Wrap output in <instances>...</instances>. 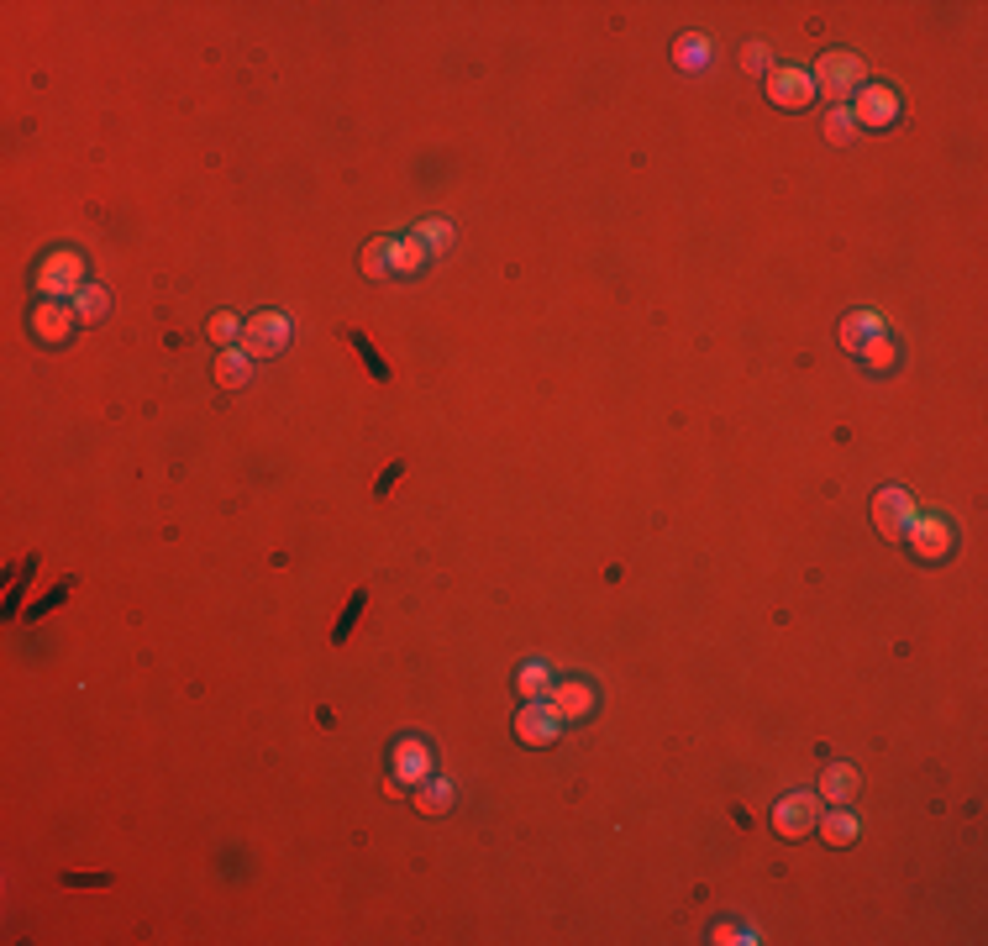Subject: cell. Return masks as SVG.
Instances as JSON below:
<instances>
[{
	"instance_id": "14",
	"label": "cell",
	"mask_w": 988,
	"mask_h": 946,
	"mask_svg": "<svg viewBox=\"0 0 988 946\" xmlns=\"http://www.w3.org/2000/svg\"><path fill=\"white\" fill-rule=\"evenodd\" d=\"M247 379H253V358H247L242 347H226V353L216 358V384L221 389H242Z\"/></svg>"
},
{
	"instance_id": "16",
	"label": "cell",
	"mask_w": 988,
	"mask_h": 946,
	"mask_svg": "<svg viewBox=\"0 0 988 946\" xmlns=\"http://www.w3.org/2000/svg\"><path fill=\"white\" fill-rule=\"evenodd\" d=\"M416 810L421 815H447L452 810V784L447 778H426V784H416Z\"/></svg>"
},
{
	"instance_id": "2",
	"label": "cell",
	"mask_w": 988,
	"mask_h": 946,
	"mask_svg": "<svg viewBox=\"0 0 988 946\" xmlns=\"http://www.w3.org/2000/svg\"><path fill=\"white\" fill-rule=\"evenodd\" d=\"M290 321L284 316H274V311H258V316H247V326H242V353L247 358H274V353H284L290 347Z\"/></svg>"
},
{
	"instance_id": "13",
	"label": "cell",
	"mask_w": 988,
	"mask_h": 946,
	"mask_svg": "<svg viewBox=\"0 0 988 946\" xmlns=\"http://www.w3.org/2000/svg\"><path fill=\"white\" fill-rule=\"evenodd\" d=\"M873 337H883V316L878 311H857V316L841 321V347H847V353H862Z\"/></svg>"
},
{
	"instance_id": "22",
	"label": "cell",
	"mask_w": 988,
	"mask_h": 946,
	"mask_svg": "<svg viewBox=\"0 0 988 946\" xmlns=\"http://www.w3.org/2000/svg\"><path fill=\"white\" fill-rule=\"evenodd\" d=\"M820 831H826V841H836V847H847V841H857V815L831 810L826 820H820Z\"/></svg>"
},
{
	"instance_id": "7",
	"label": "cell",
	"mask_w": 988,
	"mask_h": 946,
	"mask_svg": "<svg viewBox=\"0 0 988 946\" xmlns=\"http://www.w3.org/2000/svg\"><path fill=\"white\" fill-rule=\"evenodd\" d=\"M768 100L773 106H784V111H805L815 100V79L805 69H773L768 74Z\"/></svg>"
},
{
	"instance_id": "10",
	"label": "cell",
	"mask_w": 988,
	"mask_h": 946,
	"mask_svg": "<svg viewBox=\"0 0 988 946\" xmlns=\"http://www.w3.org/2000/svg\"><path fill=\"white\" fill-rule=\"evenodd\" d=\"M894 116H899V95H894L889 85L862 90V95H857V106H852V121H857V127H889Z\"/></svg>"
},
{
	"instance_id": "4",
	"label": "cell",
	"mask_w": 988,
	"mask_h": 946,
	"mask_svg": "<svg viewBox=\"0 0 988 946\" xmlns=\"http://www.w3.org/2000/svg\"><path fill=\"white\" fill-rule=\"evenodd\" d=\"M910 547H915V558H925V563H941L946 552H952V542H957V531H952V521L946 516H920L915 510V521H910Z\"/></svg>"
},
{
	"instance_id": "1",
	"label": "cell",
	"mask_w": 988,
	"mask_h": 946,
	"mask_svg": "<svg viewBox=\"0 0 988 946\" xmlns=\"http://www.w3.org/2000/svg\"><path fill=\"white\" fill-rule=\"evenodd\" d=\"M815 90H826L831 95V106H847V95L852 90H862V79H868V69H862V58L857 53H820V64H815Z\"/></svg>"
},
{
	"instance_id": "28",
	"label": "cell",
	"mask_w": 988,
	"mask_h": 946,
	"mask_svg": "<svg viewBox=\"0 0 988 946\" xmlns=\"http://www.w3.org/2000/svg\"><path fill=\"white\" fill-rule=\"evenodd\" d=\"M710 941H720V946H736V941H757L752 931H741V925H715V936Z\"/></svg>"
},
{
	"instance_id": "6",
	"label": "cell",
	"mask_w": 988,
	"mask_h": 946,
	"mask_svg": "<svg viewBox=\"0 0 988 946\" xmlns=\"http://www.w3.org/2000/svg\"><path fill=\"white\" fill-rule=\"evenodd\" d=\"M558 731H563V721H558V710L547 705V699H526V710L516 715V736L526 747H547V742H558Z\"/></svg>"
},
{
	"instance_id": "27",
	"label": "cell",
	"mask_w": 988,
	"mask_h": 946,
	"mask_svg": "<svg viewBox=\"0 0 988 946\" xmlns=\"http://www.w3.org/2000/svg\"><path fill=\"white\" fill-rule=\"evenodd\" d=\"M741 69L763 74V69H768V43H747V53H741Z\"/></svg>"
},
{
	"instance_id": "5",
	"label": "cell",
	"mask_w": 988,
	"mask_h": 946,
	"mask_svg": "<svg viewBox=\"0 0 988 946\" xmlns=\"http://www.w3.org/2000/svg\"><path fill=\"white\" fill-rule=\"evenodd\" d=\"M915 521V495L910 489H878L873 495V526L883 531V537H904Z\"/></svg>"
},
{
	"instance_id": "12",
	"label": "cell",
	"mask_w": 988,
	"mask_h": 946,
	"mask_svg": "<svg viewBox=\"0 0 988 946\" xmlns=\"http://www.w3.org/2000/svg\"><path fill=\"white\" fill-rule=\"evenodd\" d=\"M74 321H79L74 305H53L48 300V305H37V311H32V332L43 337V342H64L74 332Z\"/></svg>"
},
{
	"instance_id": "9",
	"label": "cell",
	"mask_w": 988,
	"mask_h": 946,
	"mask_svg": "<svg viewBox=\"0 0 988 946\" xmlns=\"http://www.w3.org/2000/svg\"><path fill=\"white\" fill-rule=\"evenodd\" d=\"M547 705L558 710V721H563V726H579L584 715L594 710V689H589V684H579V678H568V684H552Z\"/></svg>"
},
{
	"instance_id": "24",
	"label": "cell",
	"mask_w": 988,
	"mask_h": 946,
	"mask_svg": "<svg viewBox=\"0 0 988 946\" xmlns=\"http://www.w3.org/2000/svg\"><path fill=\"white\" fill-rule=\"evenodd\" d=\"M857 358L868 363V368H878V374H883V368H894V342H889V337H873V342L862 347Z\"/></svg>"
},
{
	"instance_id": "21",
	"label": "cell",
	"mask_w": 988,
	"mask_h": 946,
	"mask_svg": "<svg viewBox=\"0 0 988 946\" xmlns=\"http://www.w3.org/2000/svg\"><path fill=\"white\" fill-rule=\"evenodd\" d=\"M516 689H521L526 699H547V694H552V673H547L542 663H526V668L516 673Z\"/></svg>"
},
{
	"instance_id": "11",
	"label": "cell",
	"mask_w": 988,
	"mask_h": 946,
	"mask_svg": "<svg viewBox=\"0 0 988 946\" xmlns=\"http://www.w3.org/2000/svg\"><path fill=\"white\" fill-rule=\"evenodd\" d=\"M389 763H395V784L416 789V784H426V778H431V752H426V742H416V736H405Z\"/></svg>"
},
{
	"instance_id": "26",
	"label": "cell",
	"mask_w": 988,
	"mask_h": 946,
	"mask_svg": "<svg viewBox=\"0 0 988 946\" xmlns=\"http://www.w3.org/2000/svg\"><path fill=\"white\" fill-rule=\"evenodd\" d=\"M211 342H221V347L242 342V326H237V316H216V321H211Z\"/></svg>"
},
{
	"instance_id": "23",
	"label": "cell",
	"mask_w": 988,
	"mask_h": 946,
	"mask_svg": "<svg viewBox=\"0 0 988 946\" xmlns=\"http://www.w3.org/2000/svg\"><path fill=\"white\" fill-rule=\"evenodd\" d=\"M852 132H857L852 106H831V116H826V137H831V142H852Z\"/></svg>"
},
{
	"instance_id": "15",
	"label": "cell",
	"mask_w": 988,
	"mask_h": 946,
	"mask_svg": "<svg viewBox=\"0 0 988 946\" xmlns=\"http://www.w3.org/2000/svg\"><path fill=\"white\" fill-rule=\"evenodd\" d=\"M857 794V773L847 763H831L826 773H820V799H831V805H847V799Z\"/></svg>"
},
{
	"instance_id": "8",
	"label": "cell",
	"mask_w": 988,
	"mask_h": 946,
	"mask_svg": "<svg viewBox=\"0 0 988 946\" xmlns=\"http://www.w3.org/2000/svg\"><path fill=\"white\" fill-rule=\"evenodd\" d=\"M815 815H820V794H789V799H778V810H773V831L778 836H805L815 826Z\"/></svg>"
},
{
	"instance_id": "19",
	"label": "cell",
	"mask_w": 988,
	"mask_h": 946,
	"mask_svg": "<svg viewBox=\"0 0 988 946\" xmlns=\"http://www.w3.org/2000/svg\"><path fill=\"white\" fill-rule=\"evenodd\" d=\"M69 305H74V316H79V321H100V316H106V305H111V295L100 290V284H85V290H79Z\"/></svg>"
},
{
	"instance_id": "17",
	"label": "cell",
	"mask_w": 988,
	"mask_h": 946,
	"mask_svg": "<svg viewBox=\"0 0 988 946\" xmlns=\"http://www.w3.org/2000/svg\"><path fill=\"white\" fill-rule=\"evenodd\" d=\"M426 263V248L416 237H400V242H389V274H416Z\"/></svg>"
},
{
	"instance_id": "25",
	"label": "cell",
	"mask_w": 988,
	"mask_h": 946,
	"mask_svg": "<svg viewBox=\"0 0 988 946\" xmlns=\"http://www.w3.org/2000/svg\"><path fill=\"white\" fill-rule=\"evenodd\" d=\"M363 274L368 279L389 274V242H368V248H363Z\"/></svg>"
},
{
	"instance_id": "3",
	"label": "cell",
	"mask_w": 988,
	"mask_h": 946,
	"mask_svg": "<svg viewBox=\"0 0 988 946\" xmlns=\"http://www.w3.org/2000/svg\"><path fill=\"white\" fill-rule=\"evenodd\" d=\"M37 290H43L48 300H58V295H79L85 290V258L79 253H53V258H43V269H37Z\"/></svg>"
},
{
	"instance_id": "20",
	"label": "cell",
	"mask_w": 988,
	"mask_h": 946,
	"mask_svg": "<svg viewBox=\"0 0 988 946\" xmlns=\"http://www.w3.org/2000/svg\"><path fill=\"white\" fill-rule=\"evenodd\" d=\"M678 69H705L710 64V37H699V32H689V37H678Z\"/></svg>"
},
{
	"instance_id": "18",
	"label": "cell",
	"mask_w": 988,
	"mask_h": 946,
	"mask_svg": "<svg viewBox=\"0 0 988 946\" xmlns=\"http://www.w3.org/2000/svg\"><path fill=\"white\" fill-rule=\"evenodd\" d=\"M416 242L426 253H442V248H452V221H442V216H426L421 226H416Z\"/></svg>"
}]
</instances>
